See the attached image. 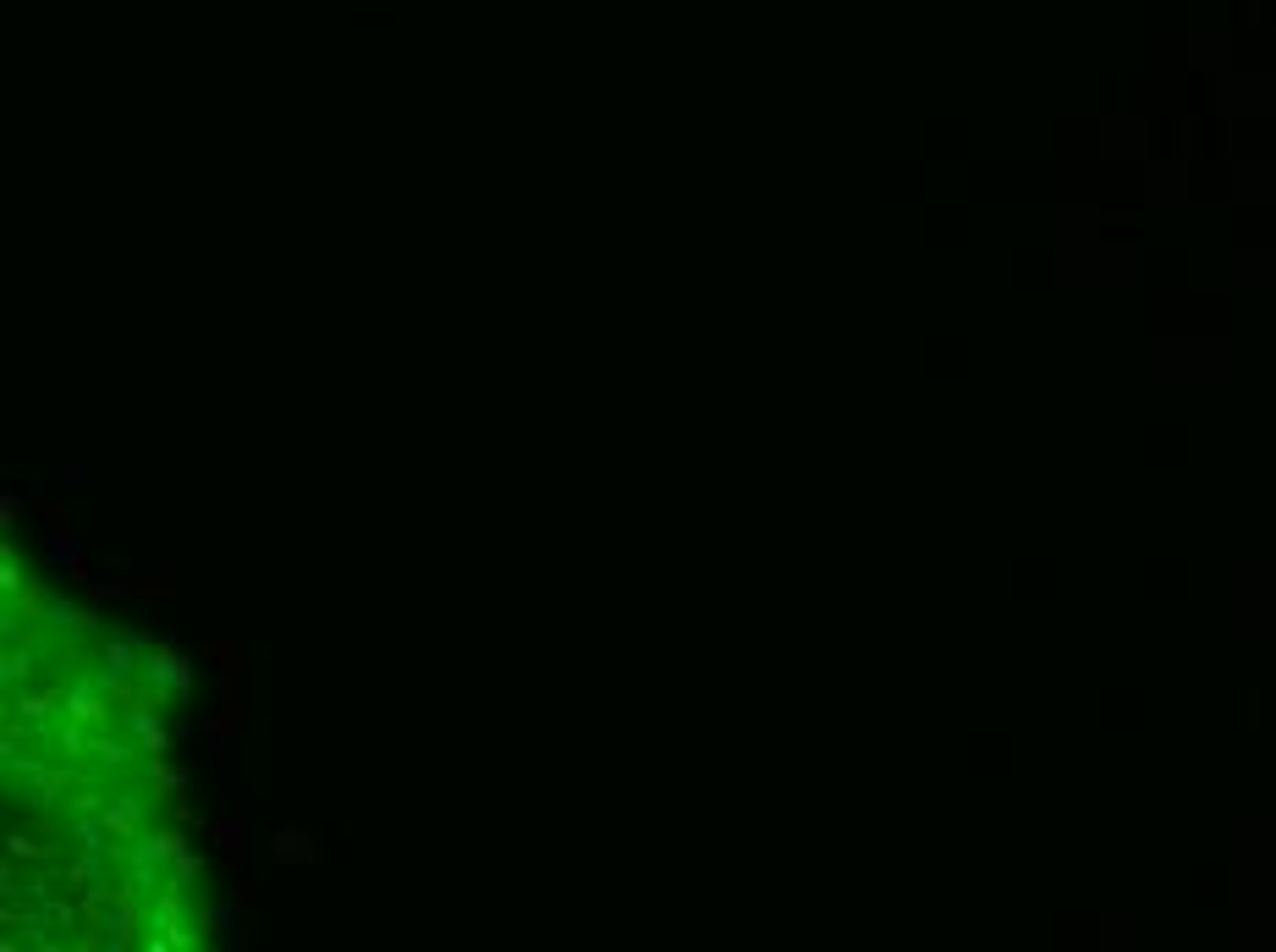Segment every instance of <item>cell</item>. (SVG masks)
Here are the masks:
<instances>
[{
  "label": "cell",
  "mask_w": 1276,
  "mask_h": 952,
  "mask_svg": "<svg viewBox=\"0 0 1276 952\" xmlns=\"http://www.w3.org/2000/svg\"><path fill=\"white\" fill-rule=\"evenodd\" d=\"M88 633V611L56 600L0 546V947L132 941L138 886L110 876V854L150 876L160 865L193 876L182 837L150 832V804H171L166 793L88 776L166 760L160 722L110 738V722L144 705L121 650L94 671L77 661Z\"/></svg>",
  "instance_id": "1"
}]
</instances>
